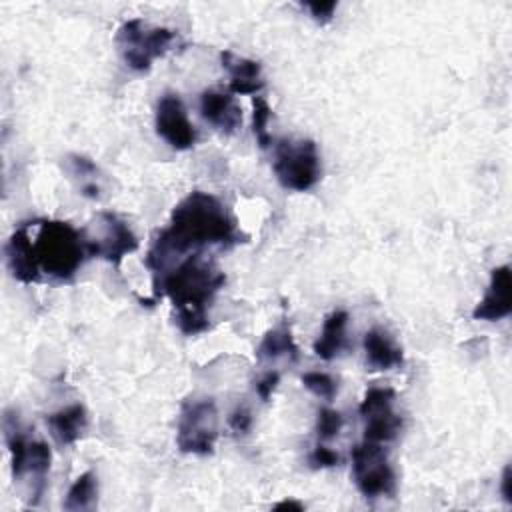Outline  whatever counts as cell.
I'll return each instance as SVG.
<instances>
[{"mask_svg":"<svg viewBox=\"0 0 512 512\" xmlns=\"http://www.w3.org/2000/svg\"><path fill=\"white\" fill-rule=\"evenodd\" d=\"M46 424H48L50 434L56 440V444L70 446L78 438H82V434L88 426V414L82 404H70L66 408L52 412L46 418Z\"/></svg>","mask_w":512,"mask_h":512,"instance_id":"obj_16","label":"cell"},{"mask_svg":"<svg viewBox=\"0 0 512 512\" xmlns=\"http://www.w3.org/2000/svg\"><path fill=\"white\" fill-rule=\"evenodd\" d=\"M392 388H368L360 402V416L364 420V440L368 442H390L402 428V418L392 408Z\"/></svg>","mask_w":512,"mask_h":512,"instance_id":"obj_9","label":"cell"},{"mask_svg":"<svg viewBox=\"0 0 512 512\" xmlns=\"http://www.w3.org/2000/svg\"><path fill=\"white\" fill-rule=\"evenodd\" d=\"M228 426L234 434H248L252 428V414L246 406H236L228 416Z\"/></svg>","mask_w":512,"mask_h":512,"instance_id":"obj_26","label":"cell"},{"mask_svg":"<svg viewBox=\"0 0 512 512\" xmlns=\"http://www.w3.org/2000/svg\"><path fill=\"white\" fill-rule=\"evenodd\" d=\"M34 226L32 244L40 274L58 282L72 280L84 258L90 256L82 230L64 220H34Z\"/></svg>","mask_w":512,"mask_h":512,"instance_id":"obj_3","label":"cell"},{"mask_svg":"<svg viewBox=\"0 0 512 512\" xmlns=\"http://www.w3.org/2000/svg\"><path fill=\"white\" fill-rule=\"evenodd\" d=\"M342 424H344V418L338 410L320 408L316 416V434L320 440L334 438L342 430Z\"/></svg>","mask_w":512,"mask_h":512,"instance_id":"obj_25","label":"cell"},{"mask_svg":"<svg viewBox=\"0 0 512 512\" xmlns=\"http://www.w3.org/2000/svg\"><path fill=\"white\" fill-rule=\"evenodd\" d=\"M302 384L312 392L316 394L318 398H324V400H332L336 396V382L332 376H328L326 372H306L302 376Z\"/></svg>","mask_w":512,"mask_h":512,"instance_id":"obj_24","label":"cell"},{"mask_svg":"<svg viewBox=\"0 0 512 512\" xmlns=\"http://www.w3.org/2000/svg\"><path fill=\"white\" fill-rule=\"evenodd\" d=\"M224 282V272L194 252L180 260L176 268L154 274V296H166L176 308L178 328L194 336L208 328L210 302Z\"/></svg>","mask_w":512,"mask_h":512,"instance_id":"obj_2","label":"cell"},{"mask_svg":"<svg viewBox=\"0 0 512 512\" xmlns=\"http://www.w3.org/2000/svg\"><path fill=\"white\" fill-rule=\"evenodd\" d=\"M282 356L290 358V360L298 358V346H296L292 332L286 324H280V326L268 330L256 348L258 360H276Z\"/></svg>","mask_w":512,"mask_h":512,"instance_id":"obj_19","label":"cell"},{"mask_svg":"<svg viewBox=\"0 0 512 512\" xmlns=\"http://www.w3.org/2000/svg\"><path fill=\"white\" fill-rule=\"evenodd\" d=\"M156 134L174 150H188L196 144V128L188 120L186 106L176 92H164L156 104Z\"/></svg>","mask_w":512,"mask_h":512,"instance_id":"obj_10","label":"cell"},{"mask_svg":"<svg viewBox=\"0 0 512 512\" xmlns=\"http://www.w3.org/2000/svg\"><path fill=\"white\" fill-rule=\"evenodd\" d=\"M218 440V410L212 398L186 400L180 408L176 444L184 454L206 456Z\"/></svg>","mask_w":512,"mask_h":512,"instance_id":"obj_6","label":"cell"},{"mask_svg":"<svg viewBox=\"0 0 512 512\" xmlns=\"http://www.w3.org/2000/svg\"><path fill=\"white\" fill-rule=\"evenodd\" d=\"M32 224L22 222L12 236L8 238L4 246V256H6V266L10 274L22 282V284H36L42 280L36 256H34V244H32V234H30Z\"/></svg>","mask_w":512,"mask_h":512,"instance_id":"obj_11","label":"cell"},{"mask_svg":"<svg viewBox=\"0 0 512 512\" xmlns=\"http://www.w3.org/2000/svg\"><path fill=\"white\" fill-rule=\"evenodd\" d=\"M304 6L310 10L312 18L316 22H320V24L332 20V14L336 10V2L334 0H328V2H306Z\"/></svg>","mask_w":512,"mask_h":512,"instance_id":"obj_28","label":"cell"},{"mask_svg":"<svg viewBox=\"0 0 512 512\" xmlns=\"http://www.w3.org/2000/svg\"><path fill=\"white\" fill-rule=\"evenodd\" d=\"M82 234L88 254L104 258L116 268L124 256L138 248V238L132 228L114 212H98Z\"/></svg>","mask_w":512,"mask_h":512,"instance_id":"obj_7","label":"cell"},{"mask_svg":"<svg viewBox=\"0 0 512 512\" xmlns=\"http://www.w3.org/2000/svg\"><path fill=\"white\" fill-rule=\"evenodd\" d=\"M346 324H348V312L346 310H334L326 316L322 324V332L314 342V354L322 360H334L344 344H346Z\"/></svg>","mask_w":512,"mask_h":512,"instance_id":"obj_17","label":"cell"},{"mask_svg":"<svg viewBox=\"0 0 512 512\" xmlns=\"http://www.w3.org/2000/svg\"><path fill=\"white\" fill-rule=\"evenodd\" d=\"M178 42V32L166 26H152L142 18H130L116 32V46L128 68L136 72L150 70L156 58H162Z\"/></svg>","mask_w":512,"mask_h":512,"instance_id":"obj_4","label":"cell"},{"mask_svg":"<svg viewBox=\"0 0 512 512\" xmlns=\"http://www.w3.org/2000/svg\"><path fill=\"white\" fill-rule=\"evenodd\" d=\"M320 156L314 140H278L274 146V174L294 192H306L320 180Z\"/></svg>","mask_w":512,"mask_h":512,"instance_id":"obj_5","label":"cell"},{"mask_svg":"<svg viewBox=\"0 0 512 512\" xmlns=\"http://www.w3.org/2000/svg\"><path fill=\"white\" fill-rule=\"evenodd\" d=\"M308 460H310L312 468H332V466H338V464H340V456H338L332 448L322 446V444H318V446L312 450V454H310Z\"/></svg>","mask_w":512,"mask_h":512,"instance_id":"obj_27","label":"cell"},{"mask_svg":"<svg viewBox=\"0 0 512 512\" xmlns=\"http://www.w3.org/2000/svg\"><path fill=\"white\" fill-rule=\"evenodd\" d=\"M50 462H52V452L48 448L46 442L42 440H32L28 444V460H26V472H30L36 482L42 486L44 476L50 470Z\"/></svg>","mask_w":512,"mask_h":512,"instance_id":"obj_21","label":"cell"},{"mask_svg":"<svg viewBox=\"0 0 512 512\" xmlns=\"http://www.w3.org/2000/svg\"><path fill=\"white\" fill-rule=\"evenodd\" d=\"M68 164H70L74 176H84V178H86V182L80 186V194H84V196H88V198H96L98 192H100V188H98L96 180L92 178V176L96 174L94 162H92L90 158H86V156L70 154V156H68Z\"/></svg>","mask_w":512,"mask_h":512,"instance_id":"obj_23","label":"cell"},{"mask_svg":"<svg viewBox=\"0 0 512 512\" xmlns=\"http://www.w3.org/2000/svg\"><path fill=\"white\" fill-rule=\"evenodd\" d=\"M352 476L356 488L366 498H378L394 492L396 476L388 456L378 442H360L352 448Z\"/></svg>","mask_w":512,"mask_h":512,"instance_id":"obj_8","label":"cell"},{"mask_svg":"<svg viewBox=\"0 0 512 512\" xmlns=\"http://www.w3.org/2000/svg\"><path fill=\"white\" fill-rule=\"evenodd\" d=\"M500 492H502V498H504L508 504H512V468H510V464H506L504 470H502Z\"/></svg>","mask_w":512,"mask_h":512,"instance_id":"obj_30","label":"cell"},{"mask_svg":"<svg viewBox=\"0 0 512 512\" xmlns=\"http://www.w3.org/2000/svg\"><path fill=\"white\" fill-rule=\"evenodd\" d=\"M272 118V110L268 102L262 96L252 98V132L262 148H268L272 144V138L268 134V120Z\"/></svg>","mask_w":512,"mask_h":512,"instance_id":"obj_22","label":"cell"},{"mask_svg":"<svg viewBox=\"0 0 512 512\" xmlns=\"http://www.w3.org/2000/svg\"><path fill=\"white\" fill-rule=\"evenodd\" d=\"M304 510V506L300 504V502H296V500H282V502H278L276 506H274V510Z\"/></svg>","mask_w":512,"mask_h":512,"instance_id":"obj_31","label":"cell"},{"mask_svg":"<svg viewBox=\"0 0 512 512\" xmlns=\"http://www.w3.org/2000/svg\"><path fill=\"white\" fill-rule=\"evenodd\" d=\"M220 60H222V66L230 74L228 92L248 96V94H258L262 90L264 78H262L260 62H256L252 58L238 56L232 50H222Z\"/></svg>","mask_w":512,"mask_h":512,"instance_id":"obj_14","label":"cell"},{"mask_svg":"<svg viewBox=\"0 0 512 512\" xmlns=\"http://www.w3.org/2000/svg\"><path fill=\"white\" fill-rule=\"evenodd\" d=\"M364 354L370 370H390L404 362L402 348L382 328H372L364 334Z\"/></svg>","mask_w":512,"mask_h":512,"instance_id":"obj_15","label":"cell"},{"mask_svg":"<svg viewBox=\"0 0 512 512\" xmlns=\"http://www.w3.org/2000/svg\"><path fill=\"white\" fill-rule=\"evenodd\" d=\"M200 114L206 122L224 134L236 132L242 124V110L236 104L232 92L216 88L204 90L200 94Z\"/></svg>","mask_w":512,"mask_h":512,"instance_id":"obj_13","label":"cell"},{"mask_svg":"<svg viewBox=\"0 0 512 512\" xmlns=\"http://www.w3.org/2000/svg\"><path fill=\"white\" fill-rule=\"evenodd\" d=\"M4 440L10 452V466H12V476L20 478L26 474V460H28V444L30 440L20 428V422L14 412L4 414Z\"/></svg>","mask_w":512,"mask_h":512,"instance_id":"obj_18","label":"cell"},{"mask_svg":"<svg viewBox=\"0 0 512 512\" xmlns=\"http://www.w3.org/2000/svg\"><path fill=\"white\" fill-rule=\"evenodd\" d=\"M240 236L236 220L226 206L214 194L194 190L174 206L168 228L154 238L148 250L146 266L154 276L174 256L198 252L206 246H232L240 242Z\"/></svg>","mask_w":512,"mask_h":512,"instance_id":"obj_1","label":"cell"},{"mask_svg":"<svg viewBox=\"0 0 512 512\" xmlns=\"http://www.w3.org/2000/svg\"><path fill=\"white\" fill-rule=\"evenodd\" d=\"M96 498H98V480H96V474L92 470L80 474L74 484L70 486L68 494H66V502H64V508L66 510H90L94 508L96 504Z\"/></svg>","mask_w":512,"mask_h":512,"instance_id":"obj_20","label":"cell"},{"mask_svg":"<svg viewBox=\"0 0 512 512\" xmlns=\"http://www.w3.org/2000/svg\"><path fill=\"white\" fill-rule=\"evenodd\" d=\"M512 312V272L510 266H498L490 272V284L484 298L476 304L472 316L476 320L496 322Z\"/></svg>","mask_w":512,"mask_h":512,"instance_id":"obj_12","label":"cell"},{"mask_svg":"<svg viewBox=\"0 0 512 512\" xmlns=\"http://www.w3.org/2000/svg\"><path fill=\"white\" fill-rule=\"evenodd\" d=\"M280 382V374L278 372H266L260 380H256L254 388H256V394L262 398V400H270L272 392L276 390Z\"/></svg>","mask_w":512,"mask_h":512,"instance_id":"obj_29","label":"cell"}]
</instances>
